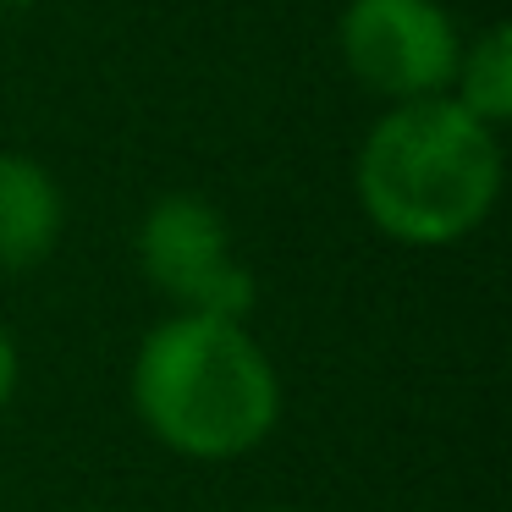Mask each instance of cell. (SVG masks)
Returning a JSON list of instances; mask_svg holds the SVG:
<instances>
[{
    "instance_id": "obj_1",
    "label": "cell",
    "mask_w": 512,
    "mask_h": 512,
    "mask_svg": "<svg viewBox=\"0 0 512 512\" xmlns=\"http://www.w3.org/2000/svg\"><path fill=\"white\" fill-rule=\"evenodd\" d=\"M501 133L452 94L386 105L353 155V199L397 248H457L501 199Z\"/></svg>"
},
{
    "instance_id": "obj_2",
    "label": "cell",
    "mask_w": 512,
    "mask_h": 512,
    "mask_svg": "<svg viewBox=\"0 0 512 512\" xmlns=\"http://www.w3.org/2000/svg\"><path fill=\"white\" fill-rule=\"evenodd\" d=\"M133 413L188 463H237L281 424V375L259 336L221 314H166L133 353Z\"/></svg>"
},
{
    "instance_id": "obj_3",
    "label": "cell",
    "mask_w": 512,
    "mask_h": 512,
    "mask_svg": "<svg viewBox=\"0 0 512 512\" xmlns=\"http://www.w3.org/2000/svg\"><path fill=\"white\" fill-rule=\"evenodd\" d=\"M133 254L177 314L248 320L254 309V270L237 259L232 226L204 193H160L138 221Z\"/></svg>"
},
{
    "instance_id": "obj_4",
    "label": "cell",
    "mask_w": 512,
    "mask_h": 512,
    "mask_svg": "<svg viewBox=\"0 0 512 512\" xmlns=\"http://www.w3.org/2000/svg\"><path fill=\"white\" fill-rule=\"evenodd\" d=\"M457 50L463 34L441 0H347L336 17V56L347 78L386 105L446 94Z\"/></svg>"
},
{
    "instance_id": "obj_5",
    "label": "cell",
    "mask_w": 512,
    "mask_h": 512,
    "mask_svg": "<svg viewBox=\"0 0 512 512\" xmlns=\"http://www.w3.org/2000/svg\"><path fill=\"white\" fill-rule=\"evenodd\" d=\"M67 232V193L45 160L0 149V270H39Z\"/></svg>"
},
{
    "instance_id": "obj_6",
    "label": "cell",
    "mask_w": 512,
    "mask_h": 512,
    "mask_svg": "<svg viewBox=\"0 0 512 512\" xmlns=\"http://www.w3.org/2000/svg\"><path fill=\"white\" fill-rule=\"evenodd\" d=\"M446 94H452L468 116L496 127V133L507 127V116H512V28L507 23H485L479 34L463 39L452 89Z\"/></svg>"
},
{
    "instance_id": "obj_7",
    "label": "cell",
    "mask_w": 512,
    "mask_h": 512,
    "mask_svg": "<svg viewBox=\"0 0 512 512\" xmlns=\"http://www.w3.org/2000/svg\"><path fill=\"white\" fill-rule=\"evenodd\" d=\"M17 380H23V353H17V336L6 331V320H0V413L12 408Z\"/></svg>"
},
{
    "instance_id": "obj_8",
    "label": "cell",
    "mask_w": 512,
    "mask_h": 512,
    "mask_svg": "<svg viewBox=\"0 0 512 512\" xmlns=\"http://www.w3.org/2000/svg\"><path fill=\"white\" fill-rule=\"evenodd\" d=\"M6 12H28V6H39V0H0Z\"/></svg>"
},
{
    "instance_id": "obj_9",
    "label": "cell",
    "mask_w": 512,
    "mask_h": 512,
    "mask_svg": "<svg viewBox=\"0 0 512 512\" xmlns=\"http://www.w3.org/2000/svg\"><path fill=\"white\" fill-rule=\"evenodd\" d=\"M259 512H298V507H259Z\"/></svg>"
},
{
    "instance_id": "obj_10",
    "label": "cell",
    "mask_w": 512,
    "mask_h": 512,
    "mask_svg": "<svg viewBox=\"0 0 512 512\" xmlns=\"http://www.w3.org/2000/svg\"><path fill=\"white\" fill-rule=\"evenodd\" d=\"M0 512H6V485H0Z\"/></svg>"
}]
</instances>
